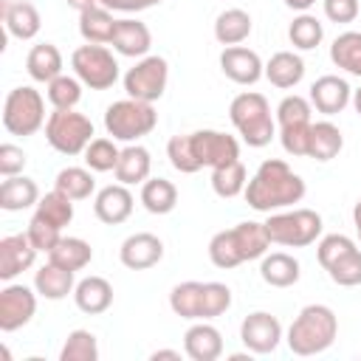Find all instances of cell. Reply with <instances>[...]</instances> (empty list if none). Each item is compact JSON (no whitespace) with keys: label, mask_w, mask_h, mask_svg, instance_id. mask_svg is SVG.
Returning a JSON list of instances; mask_svg holds the SVG:
<instances>
[{"label":"cell","mask_w":361,"mask_h":361,"mask_svg":"<svg viewBox=\"0 0 361 361\" xmlns=\"http://www.w3.org/2000/svg\"><path fill=\"white\" fill-rule=\"evenodd\" d=\"M166 158L178 172L195 175L203 166L217 169L240 161V141L220 130H195L186 135H172L166 141Z\"/></svg>","instance_id":"cell-1"},{"label":"cell","mask_w":361,"mask_h":361,"mask_svg":"<svg viewBox=\"0 0 361 361\" xmlns=\"http://www.w3.org/2000/svg\"><path fill=\"white\" fill-rule=\"evenodd\" d=\"M305 192H307V186H305L302 175H296L279 158H265L257 166V172L248 178V186L243 195L254 212L271 214L279 209H290L293 203H299L305 197Z\"/></svg>","instance_id":"cell-2"},{"label":"cell","mask_w":361,"mask_h":361,"mask_svg":"<svg viewBox=\"0 0 361 361\" xmlns=\"http://www.w3.org/2000/svg\"><path fill=\"white\" fill-rule=\"evenodd\" d=\"M271 237L265 231V223H257V220H243L231 228H223L217 231L212 240H209V259L214 268H237L243 262H251V259H262L271 248Z\"/></svg>","instance_id":"cell-3"},{"label":"cell","mask_w":361,"mask_h":361,"mask_svg":"<svg viewBox=\"0 0 361 361\" xmlns=\"http://www.w3.org/2000/svg\"><path fill=\"white\" fill-rule=\"evenodd\" d=\"M169 307L189 322H212L231 307V288L226 282H180L169 290Z\"/></svg>","instance_id":"cell-4"},{"label":"cell","mask_w":361,"mask_h":361,"mask_svg":"<svg viewBox=\"0 0 361 361\" xmlns=\"http://www.w3.org/2000/svg\"><path fill=\"white\" fill-rule=\"evenodd\" d=\"M338 336V316L327 305H305L299 316L290 322L285 341L293 355H319L333 347Z\"/></svg>","instance_id":"cell-5"},{"label":"cell","mask_w":361,"mask_h":361,"mask_svg":"<svg viewBox=\"0 0 361 361\" xmlns=\"http://www.w3.org/2000/svg\"><path fill=\"white\" fill-rule=\"evenodd\" d=\"M228 118L248 147L259 149V147L271 144V138L276 135V118L271 116V104L257 90L237 93L228 104Z\"/></svg>","instance_id":"cell-6"},{"label":"cell","mask_w":361,"mask_h":361,"mask_svg":"<svg viewBox=\"0 0 361 361\" xmlns=\"http://www.w3.org/2000/svg\"><path fill=\"white\" fill-rule=\"evenodd\" d=\"M322 214L313 209H279L265 217V231L274 245L305 248L322 237Z\"/></svg>","instance_id":"cell-7"},{"label":"cell","mask_w":361,"mask_h":361,"mask_svg":"<svg viewBox=\"0 0 361 361\" xmlns=\"http://www.w3.org/2000/svg\"><path fill=\"white\" fill-rule=\"evenodd\" d=\"M158 124V113L152 107V102H141V99H118L104 110V130L107 135H113L116 141L124 144H135L138 138L149 135Z\"/></svg>","instance_id":"cell-8"},{"label":"cell","mask_w":361,"mask_h":361,"mask_svg":"<svg viewBox=\"0 0 361 361\" xmlns=\"http://www.w3.org/2000/svg\"><path fill=\"white\" fill-rule=\"evenodd\" d=\"M45 96L31 87V85H20L14 90L6 93L3 102V127L11 135H34L39 127H45Z\"/></svg>","instance_id":"cell-9"},{"label":"cell","mask_w":361,"mask_h":361,"mask_svg":"<svg viewBox=\"0 0 361 361\" xmlns=\"http://www.w3.org/2000/svg\"><path fill=\"white\" fill-rule=\"evenodd\" d=\"M93 135V121L79 110H54L45 121V141L62 155H82Z\"/></svg>","instance_id":"cell-10"},{"label":"cell","mask_w":361,"mask_h":361,"mask_svg":"<svg viewBox=\"0 0 361 361\" xmlns=\"http://www.w3.org/2000/svg\"><path fill=\"white\" fill-rule=\"evenodd\" d=\"M71 68L73 76L90 90H107L118 82V59L107 45L85 42L71 54Z\"/></svg>","instance_id":"cell-11"},{"label":"cell","mask_w":361,"mask_h":361,"mask_svg":"<svg viewBox=\"0 0 361 361\" xmlns=\"http://www.w3.org/2000/svg\"><path fill=\"white\" fill-rule=\"evenodd\" d=\"M166 82H169V65L158 54L141 56L124 73V90H127V96L130 99H141V102H152V104L164 96Z\"/></svg>","instance_id":"cell-12"},{"label":"cell","mask_w":361,"mask_h":361,"mask_svg":"<svg viewBox=\"0 0 361 361\" xmlns=\"http://www.w3.org/2000/svg\"><path fill=\"white\" fill-rule=\"evenodd\" d=\"M282 322L268 310H254L240 324V341L254 355H268L282 341Z\"/></svg>","instance_id":"cell-13"},{"label":"cell","mask_w":361,"mask_h":361,"mask_svg":"<svg viewBox=\"0 0 361 361\" xmlns=\"http://www.w3.org/2000/svg\"><path fill=\"white\" fill-rule=\"evenodd\" d=\"M37 296L39 293L31 290L28 285L6 282V288L0 290V330L14 333L25 327L37 313Z\"/></svg>","instance_id":"cell-14"},{"label":"cell","mask_w":361,"mask_h":361,"mask_svg":"<svg viewBox=\"0 0 361 361\" xmlns=\"http://www.w3.org/2000/svg\"><path fill=\"white\" fill-rule=\"evenodd\" d=\"M118 259L124 268L130 271H147V268H155L161 259H164V243L158 234L152 231H135L130 234L121 248H118Z\"/></svg>","instance_id":"cell-15"},{"label":"cell","mask_w":361,"mask_h":361,"mask_svg":"<svg viewBox=\"0 0 361 361\" xmlns=\"http://www.w3.org/2000/svg\"><path fill=\"white\" fill-rule=\"evenodd\" d=\"M220 71L234 85H257L265 76V62L259 59L257 51L245 45H228L220 54Z\"/></svg>","instance_id":"cell-16"},{"label":"cell","mask_w":361,"mask_h":361,"mask_svg":"<svg viewBox=\"0 0 361 361\" xmlns=\"http://www.w3.org/2000/svg\"><path fill=\"white\" fill-rule=\"evenodd\" d=\"M307 99L322 116H336L353 102V87H350L347 79H341L336 73H324L310 85V96Z\"/></svg>","instance_id":"cell-17"},{"label":"cell","mask_w":361,"mask_h":361,"mask_svg":"<svg viewBox=\"0 0 361 361\" xmlns=\"http://www.w3.org/2000/svg\"><path fill=\"white\" fill-rule=\"evenodd\" d=\"M37 248L28 240V234H8L0 240V279L11 282L14 276H20L23 271H28L37 259Z\"/></svg>","instance_id":"cell-18"},{"label":"cell","mask_w":361,"mask_h":361,"mask_svg":"<svg viewBox=\"0 0 361 361\" xmlns=\"http://www.w3.org/2000/svg\"><path fill=\"white\" fill-rule=\"evenodd\" d=\"M135 197L124 183H110L104 189L96 192L93 197V214L104 223V226H118L133 214Z\"/></svg>","instance_id":"cell-19"},{"label":"cell","mask_w":361,"mask_h":361,"mask_svg":"<svg viewBox=\"0 0 361 361\" xmlns=\"http://www.w3.org/2000/svg\"><path fill=\"white\" fill-rule=\"evenodd\" d=\"M113 51L121 54V56H133V59H141L149 54L152 48V34L147 28V23L141 20H133V17H121L116 23V34L110 39Z\"/></svg>","instance_id":"cell-20"},{"label":"cell","mask_w":361,"mask_h":361,"mask_svg":"<svg viewBox=\"0 0 361 361\" xmlns=\"http://www.w3.org/2000/svg\"><path fill=\"white\" fill-rule=\"evenodd\" d=\"M183 353L192 361H217L223 355V333L209 322H195L183 333Z\"/></svg>","instance_id":"cell-21"},{"label":"cell","mask_w":361,"mask_h":361,"mask_svg":"<svg viewBox=\"0 0 361 361\" xmlns=\"http://www.w3.org/2000/svg\"><path fill=\"white\" fill-rule=\"evenodd\" d=\"M3 23L14 39H34L42 28V17L31 0H6L3 3Z\"/></svg>","instance_id":"cell-22"},{"label":"cell","mask_w":361,"mask_h":361,"mask_svg":"<svg viewBox=\"0 0 361 361\" xmlns=\"http://www.w3.org/2000/svg\"><path fill=\"white\" fill-rule=\"evenodd\" d=\"M73 302H76V307H79L82 313L99 316V313H104V310L113 305V285H110L104 276L90 274V276H85V279L76 282V288H73Z\"/></svg>","instance_id":"cell-23"},{"label":"cell","mask_w":361,"mask_h":361,"mask_svg":"<svg viewBox=\"0 0 361 361\" xmlns=\"http://www.w3.org/2000/svg\"><path fill=\"white\" fill-rule=\"evenodd\" d=\"M152 172V155L147 147H141L138 141L135 144H127L118 155V164L113 169L116 180L124 183V186H135V183H144Z\"/></svg>","instance_id":"cell-24"},{"label":"cell","mask_w":361,"mask_h":361,"mask_svg":"<svg viewBox=\"0 0 361 361\" xmlns=\"http://www.w3.org/2000/svg\"><path fill=\"white\" fill-rule=\"evenodd\" d=\"M259 276L265 285L271 288H290L299 282L302 276V265L293 254H285V251H271L259 259Z\"/></svg>","instance_id":"cell-25"},{"label":"cell","mask_w":361,"mask_h":361,"mask_svg":"<svg viewBox=\"0 0 361 361\" xmlns=\"http://www.w3.org/2000/svg\"><path fill=\"white\" fill-rule=\"evenodd\" d=\"M76 288V279H73V271L56 265V262H45L42 268L34 271V290L42 296V299H51V302H59L65 299L68 293H73Z\"/></svg>","instance_id":"cell-26"},{"label":"cell","mask_w":361,"mask_h":361,"mask_svg":"<svg viewBox=\"0 0 361 361\" xmlns=\"http://www.w3.org/2000/svg\"><path fill=\"white\" fill-rule=\"evenodd\" d=\"M265 79L279 90H290L305 79V59L293 51H276L265 62Z\"/></svg>","instance_id":"cell-27"},{"label":"cell","mask_w":361,"mask_h":361,"mask_svg":"<svg viewBox=\"0 0 361 361\" xmlns=\"http://www.w3.org/2000/svg\"><path fill=\"white\" fill-rule=\"evenodd\" d=\"M39 203V186L28 175H11L0 183V209L3 212H23Z\"/></svg>","instance_id":"cell-28"},{"label":"cell","mask_w":361,"mask_h":361,"mask_svg":"<svg viewBox=\"0 0 361 361\" xmlns=\"http://www.w3.org/2000/svg\"><path fill=\"white\" fill-rule=\"evenodd\" d=\"M62 68H65V59H62V54H59V48L54 42H37L28 51V56H25L28 76L34 82H42V85H48L51 79H56L62 73Z\"/></svg>","instance_id":"cell-29"},{"label":"cell","mask_w":361,"mask_h":361,"mask_svg":"<svg viewBox=\"0 0 361 361\" xmlns=\"http://www.w3.org/2000/svg\"><path fill=\"white\" fill-rule=\"evenodd\" d=\"M251 28H254V23H251V14L245 8H226L214 20V39L226 48L240 45L251 37Z\"/></svg>","instance_id":"cell-30"},{"label":"cell","mask_w":361,"mask_h":361,"mask_svg":"<svg viewBox=\"0 0 361 361\" xmlns=\"http://www.w3.org/2000/svg\"><path fill=\"white\" fill-rule=\"evenodd\" d=\"M344 147V135L341 130L324 118V121H313L310 124V144H307V158H316V161H333Z\"/></svg>","instance_id":"cell-31"},{"label":"cell","mask_w":361,"mask_h":361,"mask_svg":"<svg viewBox=\"0 0 361 361\" xmlns=\"http://www.w3.org/2000/svg\"><path fill=\"white\" fill-rule=\"evenodd\" d=\"M116 17L110 8L104 6H93L87 11L79 14V34L85 42H96V45H110L113 34H116Z\"/></svg>","instance_id":"cell-32"},{"label":"cell","mask_w":361,"mask_h":361,"mask_svg":"<svg viewBox=\"0 0 361 361\" xmlns=\"http://www.w3.org/2000/svg\"><path fill=\"white\" fill-rule=\"evenodd\" d=\"M141 206L149 214H169L178 206V186L166 178H147L141 183Z\"/></svg>","instance_id":"cell-33"},{"label":"cell","mask_w":361,"mask_h":361,"mask_svg":"<svg viewBox=\"0 0 361 361\" xmlns=\"http://www.w3.org/2000/svg\"><path fill=\"white\" fill-rule=\"evenodd\" d=\"M48 259L76 274V271H82V268L90 265L93 248H90V243L82 240V237H62V240L48 251Z\"/></svg>","instance_id":"cell-34"},{"label":"cell","mask_w":361,"mask_h":361,"mask_svg":"<svg viewBox=\"0 0 361 361\" xmlns=\"http://www.w3.org/2000/svg\"><path fill=\"white\" fill-rule=\"evenodd\" d=\"M330 59L336 68L361 79V31H341L330 42Z\"/></svg>","instance_id":"cell-35"},{"label":"cell","mask_w":361,"mask_h":361,"mask_svg":"<svg viewBox=\"0 0 361 361\" xmlns=\"http://www.w3.org/2000/svg\"><path fill=\"white\" fill-rule=\"evenodd\" d=\"M54 189L65 192L71 200H87L96 192L93 169H87V166H65V169L56 172Z\"/></svg>","instance_id":"cell-36"},{"label":"cell","mask_w":361,"mask_h":361,"mask_svg":"<svg viewBox=\"0 0 361 361\" xmlns=\"http://www.w3.org/2000/svg\"><path fill=\"white\" fill-rule=\"evenodd\" d=\"M245 186H248V172H245L243 161H231L226 166L212 169V189L217 197H226V200L237 197L245 192Z\"/></svg>","instance_id":"cell-37"},{"label":"cell","mask_w":361,"mask_h":361,"mask_svg":"<svg viewBox=\"0 0 361 361\" xmlns=\"http://www.w3.org/2000/svg\"><path fill=\"white\" fill-rule=\"evenodd\" d=\"M34 214H39L42 220L54 223L56 228H65V226H71V220H73V200H71L65 192L51 189V192H45V195L39 197Z\"/></svg>","instance_id":"cell-38"},{"label":"cell","mask_w":361,"mask_h":361,"mask_svg":"<svg viewBox=\"0 0 361 361\" xmlns=\"http://www.w3.org/2000/svg\"><path fill=\"white\" fill-rule=\"evenodd\" d=\"M288 39H290V45L299 48V51H313V48H319V42L324 39V25H322L313 14L302 11V14L293 17V23L288 25Z\"/></svg>","instance_id":"cell-39"},{"label":"cell","mask_w":361,"mask_h":361,"mask_svg":"<svg viewBox=\"0 0 361 361\" xmlns=\"http://www.w3.org/2000/svg\"><path fill=\"white\" fill-rule=\"evenodd\" d=\"M82 82L79 76H68V73H59L56 79H51L45 85V99L54 104V110H73L82 99Z\"/></svg>","instance_id":"cell-40"},{"label":"cell","mask_w":361,"mask_h":361,"mask_svg":"<svg viewBox=\"0 0 361 361\" xmlns=\"http://www.w3.org/2000/svg\"><path fill=\"white\" fill-rule=\"evenodd\" d=\"M59 361H99V341L90 330H71L62 350Z\"/></svg>","instance_id":"cell-41"},{"label":"cell","mask_w":361,"mask_h":361,"mask_svg":"<svg viewBox=\"0 0 361 361\" xmlns=\"http://www.w3.org/2000/svg\"><path fill=\"white\" fill-rule=\"evenodd\" d=\"M82 155H85V166L87 169H93V172H113L116 164H118L121 149L116 147V138H93Z\"/></svg>","instance_id":"cell-42"},{"label":"cell","mask_w":361,"mask_h":361,"mask_svg":"<svg viewBox=\"0 0 361 361\" xmlns=\"http://www.w3.org/2000/svg\"><path fill=\"white\" fill-rule=\"evenodd\" d=\"M327 271V276L336 282V285H341V288H355V285H361V248L355 245V248H350L347 254H341L333 265H327L324 268Z\"/></svg>","instance_id":"cell-43"},{"label":"cell","mask_w":361,"mask_h":361,"mask_svg":"<svg viewBox=\"0 0 361 361\" xmlns=\"http://www.w3.org/2000/svg\"><path fill=\"white\" fill-rule=\"evenodd\" d=\"M313 121V104L310 99L290 93L276 104V127H288V124H305Z\"/></svg>","instance_id":"cell-44"},{"label":"cell","mask_w":361,"mask_h":361,"mask_svg":"<svg viewBox=\"0 0 361 361\" xmlns=\"http://www.w3.org/2000/svg\"><path fill=\"white\" fill-rule=\"evenodd\" d=\"M310 124H313V121L279 127V144H282V149H285L288 155H293V158H307V144H310Z\"/></svg>","instance_id":"cell-45"},{"label":"cell","mask_w":361,"mask_h":361,"mask_svg":"<svg viewBox=\"0 0 361 361\" xmlns=\"http://www.w3.org/2000/svg\"><path fill=\"white\" fill-rule=\"evenodd\" d=\"M25 234H28V240L34 243V248H37V251H42V254H48V251L62 240V228H56L54 223L42 220L39 214H31Z\"/></svg>","instance_id":"cell-46"},{"label":"cell","mask_w":361,"mask_h":361,"mask_svg":"<svg viewBox=\"0 0 361 361\" xmlns=\"http://www.w3.org/2000/svg\"><path fill=\"white\" fill-rule=\"evenodd\" d=\"M355 245H358V243H355L353 237H347V234H324V237H319V245H316L319 265H322V268L333 265L341 254H347V251L355 248Z\"/></svg>","instance_id":"cell-47"},{"label":"cell","mask_w":361,"mask_h":361,"mask_svg":"<svg viewBox=\"0 0 361 361\" xmlns=\"http://www.w3.org/2000/svg\"><path fill=\"white\" fill-rule=\"evenodd\" d=\"M28 164V155L23 152V147L17 144H0V175L3 178H11V175H23Z\"/></svg>","instance_id":"cell-48"},{"label":"cell","mask_w":361,"mask_h":361,"mask_svg":"<svg viewBox=\"0 0 361 361\" xmlns=\"http://www.w3.org/2000/svg\"><path fill=\"white\" fill-rule=\"evenodd\" d=\"M322 6H324V17L330 20V23H353L355 17H358V0H322Z\"/></svg>","instance_id":"cell-49"},{"label":"cell","mask_w":361,"mask_h":361,"mask_svg":"<svg viewBox=\"0 0 361 361\" xmlns=\"http://www.w3.org/2000/svg\"><path fill=\"white\" fill-rule=\"evenodd\" d=\"M161 0H127V8L124 11H144V8H152L158 6Z\"/></svg>","instance_id":"cell-50"},{"label":"cell","mask_w":361,"mask_h":361,"mask_svg":"<svg viewBox=\"0 0 361 361\" xmlns=\"http://www.w3.org/2000/svg\"><path fill=\"white\" fill-rule=\"evenodd\" d=\"M285 6H288V8H293V11H299V14H302V11H310V8H313V6H316V0H285Z\"/></svg>","instance_id":"cell-51"},{"label":"cell","mask_w":361,"mask_h":361,"mask_svg":"<svg viewBox=\"0 0 361 361\" xmlns=\"http://www.w3.org/2000/svg\"><path fill=\"white\" fill-rule=\"evenodd\" d=\"M149 358H152V361H161V358L180 361V353H178V350H155V353H149Z\"/></svg>","instance_id":"cell-52"},{"label":"cell","mask_w":361,"mask_h":361,"mask_svg":"<svg viewBox=\"0 0 361 361\" xmlns=\"http://www.w3.org/2000/svg\"><path fill=\"white\" fill-rule=\"evenodd\" d=\"M65 3H68L71 8H76L79 14L87 11V8H93V6H99V0H65Z\"/></svg>","instance_id":"cell-53"},{"label":"cell","mask_w":361,"mask_h":361,"mask_svg":"<svg viewBox=\"0 0 361 361\" xmlns=\"http://www.w3.org/2000/svg\"><path fill=\"white\" fill-rule=\"evenodd\" d=\"M353 226H355V234H358V243H361V197L353 206Z\"/></svg>","instance_id":"cell-54"},{"label":"cell","mask_w":361,"mask_h":361,"mask_svg":"<svg viewBox=\"0 0 361 361\" xmlns=\"http://www.w3.org/2000/svg\"><path fill=\"white\" fill-rule=\"evenodd\" d=\"M99 6H104L110 11H124L127 8V0H99Z\"/></svg>","instance_id":"cell-55"},{"label":"cell","mask_w":361,"mask_h":361,"mask_svg":"<svg viewBox=\"0 0 361 361\" xmlns=\"http://www.w3.org/2000/svg\"><path fill=\"white\" fill-rule=\"evenodd\" d=\"M350 104H353V107H355V113L361 116V87H358V90H353V102H350Z\"/></svg>","instance_id":"cell-56"}]
</instances>
